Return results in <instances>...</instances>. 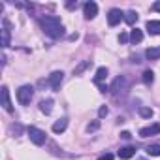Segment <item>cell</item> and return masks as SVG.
I'll return each instance as SVG.
<instances>
[{
    "mask_svg": "<svg viewBox=\"0 0 160 160\" xmlns=\"http://www.w3.org/2000/svg\"><path fill=\"white\" fill-rule=\"evenodd\" d=\"M40 27H42V30L49 36V38H60V36H64V27H62V23H60V19L58 17H55V15H45V17H42L40 19Z\"/></svg>",
    "mask_w": 160,
    "mask_h": 160,
    "instance_id": "1",
    "label": "cell"
},
{
    "mask_svg": "<svg viewBox=\"0 0 160 160\" xmlns=\"http://www.w3.org/2000/svg\"><path fill=\"white\" fill-rule=\"evenodd\" d=\"M32 96H34V87H32V85H23V87H19V91H17V100H19L21 106H28L30 100H32Z\"/></svg>",
    "mask_w": 160,
    "mask_h": 160,
    "instance_id": "2",
    "label": "cell"
},
{
    "mask_svg": "<svg viewBox=\"0 0 160 160\" xmlns=\"http://www.w3.org/2000/svg\"><path fill=\"white\" fill-rule=\"evenodd\" d=\"M27 132H28V138H30V141H32L34 145H43V143L47 141V134H45L43 130L36 128V126H28Z\"/></svg>",
    "mask_w": 160,
    "mask_h": 160,
    "instance_id": "3",
    "label": "cell"
},
{
    "mask_svg": "<svg viewBox=\"0 0 160 160\" xmlns=\"http://www.w3.org/2000/svg\"><path fill=\"white\" fill-rule=\"evenodd\" d=\"M109 91H111L115 96L124 94V91H126V79H124L122 75L115 77V79H113V83H111V87H109Z\"/></svg>",
    "mask_w": 160,
    "mask_h": 160,
    "instance_id": "4",
    "label": "cell"
},
{
    "mask_svg": "<svg viewBox=\"0 0 160 160\" xmlns=\"http://www.w3.org/2000/svg\"><path fill=\"white\" fill-rule=\"evenodd\" d=\"M122 19H124V13H122L119 8H113V10H109V13H108V23H109V27H115V25H119Z\"/></svg>",
    "mask_w": 160,
    "mask_h": 160,
    "instance_id": "5",
    "label": "cell"
},
{
    "mask_svg": "<svg viewBox=\"0 0 160 160\" xmlns=\"http://www.w3.org/2000/svg\"><path fill=\"white\" fill-rule=\"evenodd\" d=\"M62 79H64V73H62L60 70H57V72H53V73L49 75V85H51L53 91H58V89H60Z\"/></svg>",
    "mask_w": 160,
    "mask_h": 160,
    "instance_id": "6",
    "label": "cell"
},
{
    "mask_svg": "<svg viewBox=\"0 0 160 160\" xmlns=\"http://www.w3.org/2000/svg\"><path fill=\"white\" fill-rule=\"evenodd\" d=\"M83 13H85V19H94L96 17V13H98V4L96 2H87L85 6H83Z\"/></svg>",
    "mask_w": 160,
    "mask_h": 160,
    "instance_id": "7",
    "label": "cell"
},
{
    "mask_svg": "<svg viewBox=\"0 0 160 160\" xmlns=\"http://www.w3.org/2000/svg\"><path fill=\"white\" fill-rule=\"evenodd\" d=\"M0 94H2V108H4L8 113H12V111H13V106H12V100H10V91H8V87H2V89H0Z\"/></svg>",
    "mask_w": 160,
    "mask_h": 160,
    "instance_id": "8",
    "label": "cell"
},
{
    "mask_svg": "<svg viewBox=\"0 0 160 160\" xmlns=\"http://www.w3.org/2000/svg\"><path fill=\"white\" fill-rule=\"evenodd\" d=\"M160 134V124H151V126H145L139 130V136L141 138H151V136H156Z\"/></svg>",
    "mask_w": 160,
    "mask_h": 160,
    "instance_id": "9",
    "label": "cell"
},
{
    "mask_svg": "<svg viewBox=\"0 0 160 160\" xmlns=\"http://www.w3.org/2000/svg\"><path fill=\"white\" fill-rule=\"evenodd\" d=\"M134 154H136V149L130 147V145L121 147V151H119V158H122V160H128V158H132Z\"/></svg>",
    "mask_w": 160,
    "mask_h": 160,
    "instance_id": "10",
    "label": "cell"
},
{
    "mask_svg": "<svg viewBox=\"0 0 160 160\" xmlns=\"http://www.w3.org/2000/svg\"><path fill=\"white\" fill-rule=\"evenodd\" d=\"M145 28H147V32H149V34L158 36V34H160V21H147Z\"/></svg>",
    "mask_w": 160,
    "mask_h": 160,
    "instance_id": "11",
    "label": "cell"
},
{
    "mask_svg": "<svg viewBox=\"0 0 160 160\" xmlns=\"http://www.w3.org/2000/svg\"><path fill=\"white\" fill-rule=\"evenodd\" d=\"M40 111H42V113H45V115H49V113L53 111V100H51V98L42 100V102H40Z\"/></svg>",
    "mask_w": 160,
    "mask_h": 160,
    "instance_id": "12",
    "label": "cell"
},
{
    "mask_svg": "<svg viewBox=\"0 0 160 160\" xmlns=\"http://www.w3.org/2000/svg\"><path fill=\"white\" fill-rule=\"evenodd\" d=\"M10 45V23L4 21V30H2V47Z\"/></svg>",
    "mask_w": 160,
    "mask_h": 160,
    "instance_id": "13",
    "label": "cell"
},
{
    "mask_svg": "<svg viewBox=\"0 0 160 160\" xmlns=\"http://www.w3.org/2000/svg\"><path fill=\"white\" fill-rule=\"evenodd\" d=\"M66 126H68V119H58V121L53 124V132H55V134H60V132L66 130Z\"/></svg>",
    "mask_w": 160,
    "mask_h": 160,
    "instance_id": "14",
    "label": "cell"
},
{
    "mask_svg": "<svg viewBox=\"0 0 160 160\" xmlns=\"http://www.w3.org/2000/svg\"><path fill=\"white\" fill-rule=\"evenodd\" d=\"M108 77V68L106 66H102V68H98L96 70V77H94V81H96V85H100L104 79Z\"/></svg>",
    "mask_w": 160,
    "mask_h": 160,
    "instance_id": "15",
    "label": "cell"
},
{
    "mask_svg": "<svg viewBox=\"0 0 160 160\" xmlns=\"http://www.w3.org/2000/svg\"><path fill=\"white\" fill-rule=\"evenodd\" d=\"M145 57H147L149 60L160 58V47H151V49H147V51H145Z\"/></svg>",
    "mask_w": 160,
    "mask_h": 160,
    "instance_id": "16",
    "label": "cell"
},
{
    "mask_svg": "<svg viewBox=\"0 0 160 160\" xmlns=\"http://www.w3.org/2000/svg\"><path fill=\"white\" fill-rule=\"evenodd\" d=\"M141 40H143V32H141L139 28H134V30L130 32V42H132V43H139Z\"/></svg>",
    "mask_w": 160,
    "mask_h": 160,
    "instance_id": "17",
    "label": "cell"
},
{
    "mask_svg": "<svg viewBox=\"0 0 160 160\" xmlns=\"http://www.w3.org/2000/svg\"><path fill=\"white\" fill-rule=\"evenodd\" d=\"M124 21H126L128 25H136V21H138V13H136L134 10H128V12L124 13Z\"/></svg>",
    "mask_w": 160,
    "mask_h": 160,
    "instance_id": "18",
    "label": "cell"
},
{
    "mask_svg": "<svg viewBox=\"0 0 160 160\" xmlns=\"http://www.w3.org/2000/svg\"><path fill=\"white\" fill-rule=\"evenodd\" d=\"M141 79H143V83H145V85H151V83L154 81V73H152L151 70H145V72H143V77H141Z\"/></svg>",
    "mask_w": 160,
    "mask_h": 160,
    "instance_id": "19",
    "label": "cell"
},
{
    "mask_svg": "<svg viewBox=\"0 0 160 160\" xmlns=\"http://www.w3.org/2000/svg\"><path fill=\"white\" fill-rule=\"evenodd\" d=\"M87 66H91V60H83L81 64H79V66H77V68L73 70V75H79V73H81V72H83V70H85Z\"/></svg>",
    "mask_w": 160,
    "mask_h": 160,
    "instance_id": "20",
    "label": "cell"
},
{
    "mask_svg": "<svg viewBox=\"0 0 160 160\" xmlns=\"http://www.w3.org/2000/svg\"><path fill=\"white\" fill-rule=\"evenodd\" d=\"M147 154L158 156V154H160V145H151V147H147Z\"/></svg>",
    "mask_w": 160,
    "mask_h": 160,
    "instance_id": "21",
    "label": "cell"
},
{
    "mask_svg": "<svg viewBox=\"0 0 160 160\" xmlns=\"http://www.w3.org/2000/svg\"><path fill=\"white\" fill-rule=\"evenodd\" d=\"M139 115H141L143 119H151V117H152V109H149V108H139Z\"/></svg>",
    "mask_w": 160,
    "mask_h": 160,
    "instance_id": "22",
    "label": "cell"
},
{
    "mask_svg": "<svg viewBox=\"0 0 160 160\" xmlns=\"http://www.w3.org/2000/svg\"><path fill=\"white\" fill-rule=\"evenodd\" d=\"M98 128H100V121H92V122H89V126H87L89 132H94V130H98Z\"/></svg>",
    "mask_w": 160,
    "mask_h": 160,
    "instance_id": "23",
    "label": "cell"
},
{
    "mask_svg": "<svg viewBox=\"0 0 160 160\" xmlns=\"http://www.w3.org/2000/svg\"><path fill=\"white\" fill-rule=\"evenodd\" d=\"M10 132H12V134H15V136H19V134L23 132V126H21V124H12Z\"/></svg>",
    "mask_w": 160,
    "mask_h": 160,
    "instance_id": "24",
    "label": "cell"
},
{
    "mask_svg": "<svg viewBox=\"0 0 160 160\" xmlns=\"http://www.w3.org/2000/svg\"><path fill=\"white\" fill-rule=\"evenodd\" d=\"M128 40H130V36H128L126 32H121V34H119V42H121V43H126Z\"/></svg>",
    "mask_w": 160,
    "mask_h": 160,
    "instance_id": "25",
    "label": "cell"
},
{
    "mask_svg": "<svg viewBox=\"0 0 160 160\" xmlns=\"http://www.w3.org/2000/svg\"><path fill=\"white\" fill-rule=\"evenodd\" d=\"M108 113H109V109H108V108H106V106H102V108H100V109H98V117H100V119H102V117H106V115H108Z\"/></svg>",
    "mask_w": 160,
    "mask_h": 160,
    "instance_id": "26",
    "label": "cell"
},
{
    "mask_svg": "<svg viewBox=\"0 0 160 160\" xmlns=\"http://www.w3.org/2000/svg\"><path fill=\"white\" fill-rule=\"evenodd\" d=\"M98 160H113V154H111V152H106V154H102Z\"/></svg>",
    "mask_w": 160,
    "mask_h": 160,
    "instance_id": "27",
    "label": "cell"
},
{
    "mask_svg": "<svg viewBox=\"0 0 160 160\" xmlns=\"http://www.w3.org/2000/svg\"><path fill=\"white\" fill-rule=\"evenodd\" d=\"M66 8L68 10H73V8H77V2H66Z\"/></svg>",
    "mask_w": 160,
    "mask_h": 160,
    "instance_id": "28",
    "label": "cell"
},
{
    "mask_svg": "<svg viewBox=\"0 0 160 160\" xmlns=\"http://www.w3.org/2000/svg\"><path fill=\"white\" fill-rule=\"evenodd\" d=\"M121 138H122V139H130V138H132V134H130V132H122V134H121Z\"/></svg>",
    "mask_w": 160,
    "mask_h": 160,
    "instance_id": "29",
    "label": "cell"
},
{
    "mask_svg": "<svg viewBox=\"0 0 160 160\" xmlns=\"http://www.w3.org/2000/svg\"><path fill=\"white\" fill-rule=\"evenodd\" d=\"M152 10H154V12H160V2H154V4H152Z\"/></svg>",
    "mask_w": 160,
    "mask_h": 160,
    "instance_id": "30",
    "label": "cell"
}]
</instances>
